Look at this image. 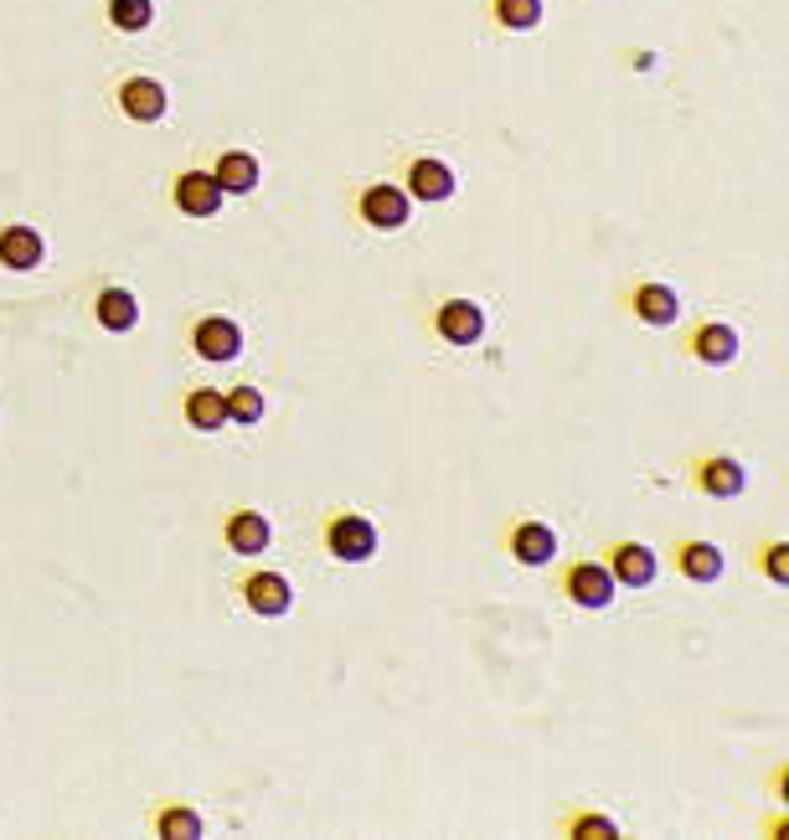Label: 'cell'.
Wrapping results in <instances>:
<instances>
[{
    "label": "cell",
    "instance_id": "obj_1",
    "mask_svg": "<svg viewBox=\"0 0 789 840\" xmlns=\"http://www.w3.org/2000/svg\"><path fill=\"white\" fill-rule=\"evenodd\" d=\"M325 547L336 552L341 563H367L377 552V527L367 516H336L331 531H325Z\"/></svg>",
    "mask_w": 789,
    "mask_h": 840
},
{
    "label": "cell",
    "instance_id": "obj_2",
    "mask_svg": "<svg viewBox=\"0 0 789 840\" xmlns=\"http://www.w3.org/2000/svg\"><path fill=\"white\" fill-rule=\"evenodd\" d=\"M237 351H243V331H237L233 320L212 314V320H201L197 325V356L201 361H233Z\"/></svg>",
    "mask_w": 789,
    "mask_h": 840
},
{
    "label": "cell",
    "instance_id": "obj_3",
    "mask_svg": "<svg viewBox=\"0 0 789 840\" xmlns=\"http://www.w3.org/2000/svg\"><path fill=\"white\" fill-rule=\"evenodd\" d=\"M176 207L186 217H212L222 207V186L207 171H186V176L176 181Z\"/></svg>",
    "mask_w": 789,
    "mask_h": 840
},
{
    "label": "cell",
    "instance_id": "obj_4",
    "mask_svg": "<svg viewBox=\"0 0 789 840\" xmlns=\"http://www.w3.org/2000/svg\"><path fill=\"white\" fill-rule=\"evenodd\" d=\"M568 593L583 608H609L614 572H609V567H599V563H578V567H572V578H568Z\"/></svg>",
    "mask_w": 789,
    "mask_h": 840
},
{
    "label": "cell",
    "instance_id": "obj_5",
    "mask_svg": "<svg viewBox=\"0 0 789 840\" xmlns=\"http://www.w3.org/2000/svg\"><path fill=\"white\" fill-rule=\"evenodd\" d=\"M361 217L372 227H403L408 222V196L397 192V186H372V192L361 196Z\"/></svg>",
    "mask_w": 789,
    "mask_h": 840
},
{
    "label": "cell",
    "instance_id": "obj_6",
    "mask_svg": "<svg viewBox=\"0 0 789 840\" xmlns=\"http://www.w3.org/2000/svg\"><path fill=\"white\" fill-rule=\"evenodd\" d=\"M119 103H124V114L139 119V124H150V119L165 114V88L150 78H130L119 88Z\"/></svg>",
    "mask_w": 789,
    "mask_h": 840
},
{
    "label": "cell",
    "instance_id": "obj_7",
    "mask_svg": "<svg viewBox=\"0 0 789 840\" xmlns=\"http://www.w3.org/2000/svg\"><path fill=\"white\" fill-rule=\"evenodd\" d=\"M480 331H485V320H480V310H474V305H465V299H449V305L439 310V335H444V341H454V346H470V341H480Z\"/></svg>",
    "mask_w": 789,
    "mask_h": 840
},
{
    "label": "cell",
    "instance_id": "obj_8",
    "mask_svg": "<svg viewBox=\"0 0 789 840\" xmlns=\"http://www.w3.org/2000/svg\"><path fill=\"white\" fill-rule=\"evenodd\" d=\"M511 552H516V557H521L527 567L553 563V552H557L553 527H542V521H521V527H516V536H511Z\"/></svg>",
    "mask_w": 789,
    "mask_h": 840
},
{
    "label": "cell",
    "instance_id": "obj_9",
    "mask_svg": "<svg viewBox=\"0 0 789 840\" xmlns=\"http://www.w3.org/2000/svg\"><path fill=\"white\" fill-rule=\"evenodd\" d=\"M227 547L243 552V557H258V552L269 547V521L258 510H237L233 521H227Z\"/></svg>",
    "mask_w": 789,
    "mask_h": 840
},
{
    "label": "cell",
    "instance_id": "obj_10",
    "mask_svg": "<svg viewBox=\"0 0 789 840\" xmlns=\"http://www.w3.org/2000/svg\"><path fill=\"white\" fill-rule=\"evenodd\" d=\"M0 263H5V269H37L41 237L32 233V227H5V233H0Z\"/></svg>",
    "mask_w": 789,
    "mask_h": 840
},
{
    "label": "cell",
    "instance_id": "obj_11",
    "mask_svg": "<svg viewBox=\"0 0 789 840\" xmlns=\"http://www.w3.org/2000/svg\"><path fill=\"white\" fill-rule=\"evenodd\" d=\"M243 593H248V604H254L258 614H269V619H274V614H284V608H289V583H284L279 572H254V578H248V588H243Z\"/></svg>",
    "mask_w": 789,
    "mask_h": 840
},
{
    "label": "cell",
    "instance_id": "obj_12",
    "mask_svg": "<svg viewBox=\"0 0 789 840\" xmlns=\"http://www.w3.org/2000/svg\"><path fill=\"white\" fill-rule=\"evenodd\" d=\"M408 186H414V196H423V201H444V196H454V176L449 165H439V160H414V171H408Z\"/></svg>",
    "mask_w": 789,
    "mask_h": 840
},
{
    "label": "cell",
    "instance_id": "obj_13",
    "mask_svg": "<svg viewBox=\"0 0 789 840\" xmlns=\"http://www.w3.org/2000/svg\"><path fill=\"white\" fill-rule=\"evenodd\" d=\"M212 181H218L222 192H254L258 186V160L248 156V150H227V156L218 160Z\"/></svg>",
    "mask_w": 789,
    "mask_h": 840
},
{
    "label": "cell",
    "instance_id": "obj_14",
    "mask_svg": "<svg viewBox=\"0 0 789 840\" xmlns=\"http://www.w3.org/2000/svg\"><path fill=\"white\" fill-rule=\"evenodd\" d=\"M614 578L630 588H645L655 578V557L651 547H634V542H625V547H614Z\"/></svg>",
    "mask_w": 789,
    "mask_h": 840
},
{
    "label": "cell",
    "instance_id": "obj_15",
    "mask_svg": "<svg viewBox=\"0 0 789 840\" xmlns=\"http://www.w3.org/2000/svg\"><path fill=\"white\" fill-rule=\"evenodd\" d=\"M634 314H640L645 325H671L676 294L666 289V284H640V289H634Z\"/></svg>",
    "mask_w": 789,
    "mask_h": 840
},
{
    "label": "cell",
    "instance_id": "obj_16",
    "mask_svg": "<svg viewBox=\"0 0 789 840\" xmlns=\"http://www.w3.org/2000/svg\"><path fill=\"white\" fill-rule=\"evenodd\" d=\"M186 423H192V429H207V433L222 429V423H227V397L212 387L192 392V397H186Z\"/></svg>",
    "mask_w": 789,
    "mask_h": 840
},
{
    "label": "cell",
    "instance_id": "obj_17",
    "mask_svg": "<svg viewBox=\"0 0 789 840\" xmlns=\"http://www.w3.org/2000/svg\"><path fill=\"white\" fill-rule=\"evenodd\" d=\"M99 320H103V331H135V320H139L135 294L130 289H103L99 294Z\"/></svg>",
    "mask_w": 789,
    "mask_h": 840
},
{
    "label": "cell",
    "instance_id": "obj_18",
    "mask_svg": "<svg viewBox=\"0 0 789 840\" xmlns=\"http://www.w3.org/2000/svg\"><path fill=\"white\" fill-rule=\"evenodd\" d=\"M696 356L707 361V367H728L732 356H738V335L728 325H702L696 331Z\"/></svg>",
    "mask_w": 789,
    "mask_h": 840
},
{
    "label": "cell",
    "instance_id": "obj_19",
    "mask_svg": "<svg viewBox=\"0 0 789 840\" xmlns=\"http://www.w3.org/2000/svg\"><path fill=\"white\" fill-rule=\"evenodd\" d=\"M676 563H681V572H687V578H696V583H712V578L723 572V552L712 547V542H687Z\"/></svg>",
    "mask_w": 789,
    "mask_h": 840
},
{
    "label": "cell",
    "instance_id": "obj_20",
    "mask_svg": "<svg viewBox=\"0 0 789 840\" xmlns=\"http://www.w3.org/2000/svg\"><path fill=\"white\" fill-rule=\"evenodd\" d=\"M702 490H712V495H738L743 490V469L732 465V459H712L702 469Z\"/></svg>",
    "mask_w": 789,
    "mask_h": 840
},
{
    "label": "cell",
    "instance_id": "obj_21",
    "mask_svg": "<svg viewBox=\"0 0 789 840\" xmlns=\"http://www.w3.org/2000/svg\"><path fill=\"white\" fill-rule=\"evenodd\" d=\"M150 0H109V21H114L119 32H145L150 26Z\"/></svg>",
    "mask_w": 789,
    "mask_h": 840
},
{
    "label": "cell",
    "instance_id": "obj_22",
    "mask_svg": "<svg viewBox=\"0 0 789 840\" xmlns=\"http://www.w3.org/2000/svg\"><path fill=\"white\" fill-rule=\"evenodd\" d=\"M495 16L506 21L511 32H527L542 21V0H495Z\"/></svg>",
    "mask_w": 789,
    "mask_h": 840
},
{
    "label": "cell",
    "instance_id": "obj_23",
    "mask_svg": "<svg viewBox=\"0 0 789 840\" xmlns=\"http://www.w3.org/2000/svg\"><path fill=\"white\" fill-rule=\"evenodd\" d=\"M227 418H237V423H258V418H263V397H258V387L227 392Z\"/></svg>",
    "mask_w": 789,
    "mask_h": 840
},
{
    "label": "cell",
    "instance_id": "obj_24",
    "mask_svg": "<svg viewBox=\"0 0 789 840\" xmlns=\"http://www.w3.org/2000/svg\"><path fill=\"white\" fill-rule=\"evenodd\" d=\"M160 836H171V840H197L201 836V820L197 815H192V810H171V815H165V820H160Z\"/></svg>",
    "mask_w": 789,
    "mask_h": 840
},
{
    "label": "cell",
    "instance_id": "obj_25",
    "mask_svg": "<svg viewBox=\"0 0 789 840\" xmlns=\"http://www.w3.org/2000/svg\"><path fill=\"white\" fill-rule=\"evenodd\" d=\"M769 578H774V583H785V578H789V552L785 547L769 552Z\"/></svg>",
    "mask_w": 789,
    "mask_h": 840
},
{
    "label": "cell",
    "instance_id": "obj_26",
    "mask_svg": "<svg viewBox=\"0 0 789 840\" xmlns=\"http://www.w3.org/2000/svg\"><path fill=\"white\" fill-rule=\"evenodd\" d=\"M578 836H604V840H614V825H609V820H578Z\"/></svg>",
    "mask_w": 789,
    "mask_h": 840
}]
</instances>
